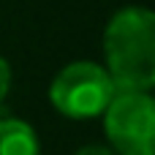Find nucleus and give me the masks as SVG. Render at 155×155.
I'll return each mask as SVG.
<instances>
[{
	"label": "nucleus",
	"mask_w": 155,
	"mask_h": 155,
	"mask_svg": "<svg viewBox=\"0 0 155 155\" xmlns=\"http://www.w3.org/2000/svg\"><path fill=\"white\" fill-rule=\"evenodd\" d=\"M106 74L117 90H150L155 84V14L142 5L120 8L104 30Z\"/></svg>",
	"instance_id": "1"
},
{
	"label": "nucleus",
	"mask_w": 155,
	"mask_h": 155,
	"mask_svg": "<svg viewBox=\"0 0 155 155\" xmlns=\"http://www.w3.org/2000/svg\"><path fill=\"white\" fill-rule=\"evenodd\" d=\"M117 155H155V101L147 90H117L101 112Z\"/></svg>",
	"instance_id": "2"
},
{
	"label": "nucleus",
	"mask_w": 155,
	"mask_h": 155,
	"mask_svg": "<svg viewBox=\"0 0 155 155\" xmlns=\"http://www.w3.org/2000/svg\"><path fill=\"white\" fill-rule=\"evenodd\" d=\"M117 93L112 76L104 65L93 60H76L60 68V74L49 84L52 106L71 120H90L101 117L112 95Z\"/></svg>",
	"instance_id": "3"
},
{
	"label": "nucleus",
	"mask_w": 155,
	"mask_h": 155,
	"mask_svg": "<svg viewBox=\"0 0 155 155\" xmlns=\"http://www.w3.org/2000/svg\"><path fill=\"white\" fill-rule=\"evenodd\" d=\"M41 144L35 128L19 117L0 120V155H38Z\"/></svg>",
	"instance_id": "4"
},
{
	"label": "nucleus",
	"mask_w": 155,
	"mask_h": 155,
	"mask_svg": "<svg viewBox=\"0 0 155 155\" xmlns=\"http://www.w3.org/2000/svg\"><path fill=\"white\" fill-rule=\"evenodd\" d=\"M8 87H11V65L5 57H0V104L8 95Z\"/></svg>",
	"instance_id": "5"
},
{
	"label": "nucleus",
	"mask_w": 155,
	"mask_h": 155,
	"mask_svg": "<svg viewBox=\"0 0 155 155\" xmlns=\"http://www.w3.org/2000/svg\"><path fill=\"white\" fill-rule=\"evenodd\" d=\"M76 155H114L109 147H101V144H87V147H82Z\"/></svg>",
	"instance_id": "6"
}]
</instances>
